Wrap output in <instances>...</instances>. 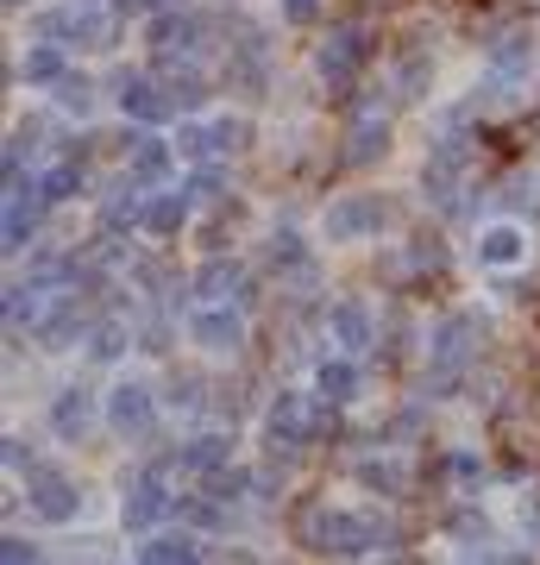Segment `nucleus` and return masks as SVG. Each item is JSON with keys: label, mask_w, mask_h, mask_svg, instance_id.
I'll return each mask as SVG.
<instances>
[{"label": "nucleus", "mask_w": 540, "mask_h": 565, "mask_svg": "<svg viewBox=\"0 0 540 565\" xmlns=\"http://www.w3.org/2000/svg\"><path fill=\"white\" fill-rule=\"evenodd\" d=\"M39 340L51 345V352H63V345H76V340H82V315H76L70 302H57V308H51V315L39 321Z\"/></svg>", "instance_id": "nucleus-25"}, {"label": "nucleus", "mask_w": 540, "mask_h": 565, "mask_svg": "<svg viewBox=\"0 0 540 565\" xmlns=\"http://www.w3.org/2000/svg\"><path fill=\"white\" fill-rule=\"evenodd\" d=\"M427 76H434V57H421V51H409V57L396 63V88H402V95H421Z\"/></svg>", "instance_id": "nucleus-29"}, {"label": "nucleus", "mask_w": 540, "mask_h": 565, "mask_svg": "<svg viewBox=\"0 0 540 565\" xmlns=\"http://www.w3.org/2000/svg\"><path fill=\"white\" fill-rule=\"evenodd\" d=\"M189 340H195L201 352H240L245 345L240 308H195V315H189Z\"/></svg>", "instance_id": "nucleus-10"}, {"label": "nucleus", "mask_w": 540, "mask_h": 565, "mask_svg": "<svg viewBox=\"0 0 540 565\" xmlns=\"http://www.w3.org/2000/svg\"><path fill=\"white\" fill-rule=\"evenodd\" d=\"M170 163H177V139L145 132V139H133V151H126V177H133V182H158Z\"/></svg>", "instance_id": "nucleus-18"}, {"label": "nucleus", "mask_w": 540, "mask_h": 565, "mask_svg": "<svg viewBox=\"0 0 540 565\" xmlns=\"http://www.w3.org/2000/svg\"><path fill=\"white\" fill-rule=\"evenodd\" d=\"M315 396L320 403H352L359 396V364H346V359H320L315 364Z\"/></svg>", "instance_id": "nucleus-19"}, {"label": "nucleus", "mask_w": 540, "mask_h": 565, "mask_svg": "<svg viewBox=\"0 0 540 565\" xmlns=\"http://www.w3.org/2000/svg\"><path fill=\"white\" fill-rule=\"evenodd\" d=\"M364 57H371V39H364L359 25H340V32H327L315 70H320V82H327V88H352V82H359V70H364Z\"/></svg>", "instance_id": "nucleus-7"}, {"label": "nucleus", "mask_w": 540, "mask_h": 565, "mask_svg": "<svg viewBox=\"0 0 540 565\" xmlns=\"http://www.w3.org/2000/svg\"><path fill=\"white\" fill-rule=\"evenodd\" d=\"M528 70H534V39H528V32H502V39L484 51V82H478L472 102H484V107L516 102L521 82H528Z\"/></svg>", "instance_id": "nucleus-1"}, {"label": "nucleus", "mask_w": 540, "mask_h": 565, "mask_svg": "<svg viewBox=\"0 0 540 565\" xmlns=\"http://www.w3.org/2000/svg\"><path fill=\"white\" fill-rule=\"evenodd\" d=\"M32 315H39V296H32L25 282H13V289H7V327L20 333V327H32Z\"/></svg>", "instance_id": "nucleus-31"}, {"label": "nucleus", "mask_w": 540, "mask_h": 565, "mask_svg": "<svg viewBox=\"0 0 540 565\" xmlns=\"http://www.w3.org/2000/svg\"><path fill=\"white\" fill-rule=\"evenodd\" d=\"M44 44H107V20H100L95 7H57V13H44L39 20Z\"/></svg>", "instance_id": "nucleus-9"}, {"label": "nucleus", "mask_w": 540, "mask_h": 565, "mask_svg": "<svg viewBox=\"0 0 540 565\" xmlns=\"http://www.w3.org/2000/svg\"><path fill=\"white\" fill-rule=\"evenodd\" d=\"M327 333H333L346 352H364V345L378 340V321H371V308H364L359 296H346V302L327 308Z\"/></svg>", "instance_id": "nucleus-15"}, {"label": "nucleus", "mask_w": 540, "mask_h": 565, "mask_svg": "<svg viewBox=\"0 0 540 565\" xmlns=\"http://www.w3.org/2000/svg\"><path fill=\"white\" fill-rule=\"evenodd\" d=\"M271 264L277 270H308V239L301 233H271Z\"/></svg>", "instance_id": "nucleus-28"}, {"label": "nucleus", "mask_w": 540, "mask_h": 565, "mask_svg": "<svg viewBox=\"0 0 540 565\" xmlns=\"http://www.w3.org/2000/svg\"><path fill=\"white\" fill-rule=\"evenodd\" d=\"M446 471L459 478V490H478L484 484V459H472V452H453V459H446Z\"/></svg>", "instance_id": "nucleus-33"}, {"label": "nucleus", "mask_w": 540, "mask_h": 565, "mask_svg": "<svg viewBox=\"0 0 540 565\" xmlns=\"http://www.w3.org/2000/svg\"><path fill=\"white\" fill-rule=\"evenodd\" d=\"M283 13H289V20H315L320 0H283Z\"/></svg>", "instance_id": "nucleus-38"}, {"label": "nucleus", "mask_w": 540, "mask_h": 565, "mask_svg": "<svg viewBox=\"0 0 540 565\" xmlns=\"http://www.w3.org/2000/svg\"><path fill=\"white\" fill-rule=\"evenodd\" d=\"M20 76L32 82V88H63L70 82V70H63V44H32L20 63Z\"/></svg>", "instance_id": "nucleus-20"}, {"label": "nucleus", "mask_w": 540, "mask_h": 565, "mask_svg": "<svg viewBox=\"0 0 540 565\" xmlns=\"http://www.w3.org/2000/svg\"><path fill=\"white\" fill-rule=\"evenodd\" d=\"M7 7H20V0H7Z\"/></svg>", "instance_id": "nucleus-40"}, {"label": "nucleus", "mask_w": 540, "mask_h": 565, "mask_svg": "<svg viewBox=\"0 0 540 565\" xmlns=\"http://www.w3.org/2000/svg\"><path fill=\"white\" fill-rule=\"evenodd\" d=\"M76 189H82V170H76V163H51V170L39 177V195H44V202H70Z\"/></svg>", "instance_id": "nucleus-27"}, {"label": "nucleus", "mask_w": 540, "mask_h": 565, "mask_svg": "<svg viewBox=\"0 0 540 565\" xmlns=\"http://www.w3.org/2000/svg\"><path fill=\"white\" fill-rule=\"evenodd\" d=\"M189 221V195H177V189H170V195H151V202H145V233H158V239H170V233H177V226Z\"/></svg>", "instance_id": "nucleus-23"}, {"label": "nucleus", "mask_w": 540, "mask_h": 565, "mask_svg": "<svg viewBox=\"0 0 540 565\" xmlns=\"http://www.w3.org/2000/svg\"><path fill=\"white\" fill-rule=\"evenodd\" d=\"M390 221V202L383 195H371V189H359V195H340V202H327V239H371L378 226Z\"/></svg>", "instance_id": "nucleus-6"}, {"label": "nucleus", "mask_w": 540, "mask_h": 565, "mask_svg": "<svg viewBox=\"0 0 540 565\" xmlns=\"http://www.w3.org/2000/svg\"><path fill=\"white\" fill-rule=\"evenodd\" d=\"M133 182V177H126ZM145 182H133V189H114V195H107V207H100V226H107V233H120V226H133V221H145V195H139Z\"/></svg>", "instance_id": "nucleus-24"}, {"label": "nucleus", "mask_w": 540, "mask_h": 565, "mask_svg": "<svg viewBox=\"0 0 540 565\" xmlns=\"http://www.w3.org/2000/svg\"><path fill=\"white\" fill-rule=\"evenodd\" d=\"M88 427H95V390L63 384L57 396H51V434H57V440H82Z\"/></svg>", "instance_id": "nucleus-12"}, {"label": "nucleus", "mask_w": 540, "mask_h": 565, "mask_svg": "<svg viewBox=\"0 0 540 565\" xmlns=\"http://www.w3.org/2000/svg\"><path fill=\"white\" fill-rule=\"evenodd\" d=\"M352 132H359V139L346 145V158H352V163H371V158L390 151V126H383V120H359Z\"/></svg>", "instance_id": "nucleus-26"}, {"label": "nucleus", "mask_w": 540, "mask_h": 565, "mask_svg": "<svg viewBox=\"0 0 540 565\" xmlns=\"http://www.w3.org/2000/svg\"><path fill=\"white\" fill-rule=\"evenodd\" d=\"M528 258V233H521L516 221H497L478 233V264L484 270H509V264Z\"/></svg>", "instance_id": "nucleus-17"}, {"label": "nucleus", "mask_w": 540, "mask_h": 565, "mask_svg": "<svg viewBox=\"0 0 540 565\" xmlns=\"http://www.w3.org/2000/svg\"><path fill=\"white\" fill-rule=\"evenodd\" d=\"M170 139H177V151L189 163H214V158L245 151V145H252V126H245L240 114H226V120H189V126H177Z\"/></svg>", "instance_id": "nucleus-3"}, {"label": "nucleus", "mask_w": 540, "mask_h": 565, "mask_svg": "<svg viewBox=\"0 0 540 565\" xmlns=\"http://www.w3.org/2000/svg\"><path fill=\"white\" fill-rule=\"evenodd\" d=\"M151 51H158L163 63L195 57L201 51V20H189V13H158V20H151Z\"/></svg>", "instance_id": "nucleus-16"}, {"label": "nucleus", "mask_w": 540, "mask_h": 565, "mask_svg": "<svg viewBox=\"0 0 540 565\" xmlns=\"http://www.w3.org/2000/svg\"><path fill=\"white\" fill-rule=\"evenodd\" d=\"M465 565H516L509 553H497L490 541H478V546H465Z\"/></svg>", "instance_id": "nucleus-37"}, {"label": "nucleus", "mask_w": 540, "mask_h": 565, "mask_svg": "<svg viewBox=\"0 0 540 565\" xmlns=\"http://www.w3.org/2000/svg\"><path fill=\"white\" fill-rule=\"evenodd\" d=\"M107 427L120 440H151L158 434V390L139 384V377H120L107 390Z\"/></svg>", "instance_id": "nucleus-4"}, {"label": "nucleus", "mask_w": 540, "mask_h": 565, "mask_svg": "<svg viewBox=\"0 0 540 565\" xmlns=\"http://www.w3.org/2000/svg\"><path fill=\"white\" fill-rule=\"evenodd\" d=\"M264 427H271V440L301 446V440H315V434H320V415H315L308 403H301L296 390H283L277 403H271V415H264Z\"/></svg>", "instance_id": "nucleus-13"}, {"label": "nucleus", "mask_w": 540, "mask_h": 565, "mask_svg": "<svg viewBox=\"0 0 540 565\" xmlns=\"http://www.w3.org/2000/svg\"><path fill=\"white\" fill-rule=\"evenodd\" d=\"M0 559L7 565H39V546L20 541V534H7V541H0Z\"/></svg>", "instance_id": "nucleus-35"}, {"label": "nucleus", "mask_w": 540, "mask_h": 565, "mask_svg": "<svg viewBox=\"0 0 540 565\" xmlns=\"http://www.w3.org/2000/svg\"><path fill=\"white\" fill-rule=\"evenodd\" d=\"M478 333H484V321L472 315V308H459V315H446L434 333H427V352H434V371L441 377H459L465 364L478 359Z\"/></svg>", "instance_id": "nucleus-5"}, {"label": "nucleus", "mask_w": 540, "mask_h": 565, "mask_svg": "<svg viewBox=\"0 0 540 565\" xmlns=\"http://www.w3.org/2000/svg\"><path fill=\"white\" fill-rule=\"evenodd\" d=\"M390 565H402V559H390Z\"/></svg>", "instance_id": "nucleus-41"}, {"label": "nucleus", "mask_w": 540, "mask_h": 565, "mask_svg": "<svg viewBox=\"0 0 540 565\" xmlns=\"http://www.w3.org/2000/svg\"><path fill=\"white\" fill-rule=\"evenodd\" d=\"M25 503H32L39 522L63 527V522H76L82 515V490H76V478H63V471H39V478L25 484Z\"/></svg>", "instance_id": "nucleus-8"}, {"label": "nucleus", "mask_w": 540, "mask_h": 565, "mask_svg": "<svg viewBox=\"0 0 540 565\" xmlns=\"http://www.w3.org/2000/svg\"><path fill=\"white\" fill-rule=\"evenodd\" d=\"M301 541L315 553H364V546L383 541V527L371 515H352V509H308L301 515Z\"/></svg>", "instance_id": "nucleus-2"}, {"label": "nucleus", "mask_w": 540, "mask_h": 565, "mask_svg": "<svg viewBox=\"0 0 540 565\" xmlns=\"http://www.w3.org/2000/svg\"><path fill=\"white\" fill-rule=\"evenodd\" d=\"M170 490L158 484V478H151V471H145V478H133V490H126V503H120V527L126 534H145V527L151 522H163V515H170Z\"/></svg>", "instance_id": "nucleus-11"}, {"label": "nucleus", "mask_w": 540, "mask_h": 565, "mask_svg": "<svg viewBox=\"0 0 540 565\" xmlns=\"http://www.w3.org/2000/svg\"><path fill=\"white\" fill-rule=\"evenodd\" d=\"M226 459H233V440L226 434H195L177 452V465H189V471H226Z\"/></svg>", "instance_id": "nucleus-22"}, {"label": "nucleus", "mask_w": 540, "mask_h": 565, "mask_svg": "<svg viewBox=\"0 0 540 565\" xmlns=\"http://www.w3.org/2000/svg\"><path fill=\"white\" fill-rule=\"evenodd\" d=\"M57 102L70 107V114H82V120H88V114H95V88H88V76H70L57 88Z\"/></svg>", "instance_id": "nucleus-32"}, {"label": "nucleus", "mask_w": 540, "mask_h": 565, "mask_svg": "<svg viewBox=\"0 0 540 565\" xmlns=\"http://www.w3.org/2000/svg\"><path fill=\"white\" fill-rule=\"evenodd\" d=\"M226 282H240V264H208V270H201V289H208V296H221Z\"/></svg>", "instance_id": "nucleus-36"}, {"label": "nucleus", "mask_w": 540, "mask_h": 565, "mask_svg": "<svg viewBox=\"0 0 540 565\" xmlns=\"http://www.w3.org/2000/svg\"><path fill=\"white\" fill-rule=\"evenodd\" d=\"M120 345H126V333H120L114 321H107V327H95V340H88V352H95V359H114Z\"/></svg>", "instance_id": "nucleus-34"}, {"label": "nucleus", "mask_w": 540, "mask_h": 565, "mask_svg": "<svg viewBox=\"0 0 540 565\" xmlns=\"http://www.w3.org/2000/svg\"><path fill=\"white\" fill-rule=\"evenodd\" d=\"M114 102H120V114H133L145 126L170 120V88H158L151 76H120L114 82Z\"/></svg>", "instance_id": "nucleus-14"}, {"label": "nucleus", "mask_w": 540, "mask_h": 565, "mask_svg": "<svg viewBox=\"0 0 540 565\" xmlns=\"http://www.w3.org/2000/svg\"><path fill=\"white\" fill-rule=\"evenodd\" d=\"M359 478H364L371 490H383V497H396V490H402V465H390V459H364V465H359Z\"/></svg>", "instance_id": "nucleus-30"}, {"label": "nucleus", "mask_w": 540, "mask_h": 565, "mask_svg": "<svg viewBox=\"0 0 540 565\" xmlns=\"http://www.w3.org/2000/svg\"><path fill=\"white\" fill-rule=\"evenodd\" d=\"M521 527L540 541V497H528V503H521Z\"/></svg>", "instance_id": "nucleus-39"}, {"label": "nucleus", "mask_w": 540, "mask_h": 565, "mask_svg": "<svg viewBox=\"0 0 540 565\" xmlns=\"http://www.w3.org/2000/svg\"><path fill=\"white\" fill-rule=\"evenodd\" d=\"M139 565H201L195 534H151V541L139 546Z\"/></svg>", "instance_id": "nucleus-21"}]
</instances>
